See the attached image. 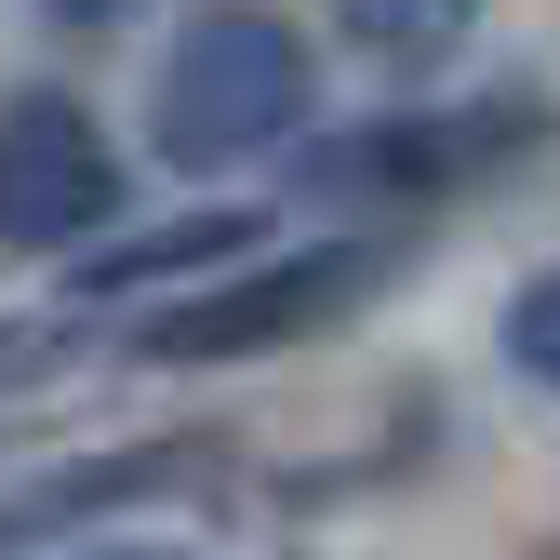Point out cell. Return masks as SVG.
<instances>
[{
	"mask_svg": "<svg viewBox=\"0 0 560 560\" xmlns=\"http://www.w3.org/2000/svg\"><path fill=\"white\" fill-rule=\"evenodd\" d=\"M307 133V40L254 14V0H214L187 14L174 67H161V161L187 174H254Z\"/></svg>",
	"mask_w": 560,
	"mask_h": 560,
	"instance_id": "cell-1",
	"label": "cell"
},
{
	"mask_svg": "<svg viewBox=\"0 0 560 560\" xmlns=\"http://www.w3.org/2000/svg\"><path fill=\"white\" fill-rule=\"evenodd\" d=\"M400 267V241H307V254H241L214 294H161L148 320H133V361H254V347H294V334H334L347 307L374 294V280Z\"/></svg>",
	"mask_w": 560,
	"mask_h": 560,
	"instance_id": "cell-2",
	"label": "cell"
},
{
	"mask_svg": "<svg viewBox=\"0 0 560 560\" xmlns=\"http://www.w3.org/2000/svg\"><path fill=\"white\" fill-rule=\"evenodd\" d=\"M120 214V148L94 133L81 94H14L0 107V241L14 254H67Z\"/></svg>",
	"mask_w": 560,
	"mask_h": 560,
	"instance_id": "cell-3",
	"label": "cell"
},
{
	"mask_svg": "<svg viewBox=\"0 0 560 560\" xmlns=\"http://www.w3.org/2000/svg\"><path fill=\"white\" fill-rule=\"evenodd\" d=\"M534 148V107H454V120H361L347 148H320L307 174L334 187V200H454L467 174H508Z\"/></svg>",
	"mask_w": 560,
	"mask_h": 560,
	"instance_id": "cell-4",
	"label": "cell"
},
{
	"mask_svg": "<svg viewBox=\"0 0 560 560\" xmlns=\"http://www.w3.org/2000/svg\"><path fill=\"white\" fill-rule=\"evenodd\" d=\"M161 480H187V441H107L81 467H40V480L0 494V547H54V534H81V521H107L133 494H161Z\"/></svg>",
	"mask_w": 560,
	"mask_h": 560,
	"instance_id": "cell-5",
	"label": "cell"
},
{
	"mask_svg": "<svg viewBox=\"0 0 560 560\" xmlns=\"http://www.w3.org/2000/svg\"><path fill=\"white\" fill-rule=\"evenodd\" d=\"M334 27H347V54H361L374 81H428V67L467 54L480 0H334Z\"/></svg>",
	"mask_w": 560,
	"mask_h": 560,
	"instance_id": "cell-6",
	"label": "cell"
},
{
	"mask_svg": "<svg viewBox=\"0 0 560 560\" xmlns=\"http://www.w3.org/2000/svg\"><path fill=\"white\" fill-rule=\"evenodd\" d=\"M267 228L254 214H174L148 241H120V254H81V294H133V280H187V267H241Z\"/></svg>",
	"mask_w": 560,
	"mask_h": 560,
	"instance_id": "cell-7",
	"label": "cell"
},
{
	"mask_svg": "<svg viewBox=\"0 0 560 560\" xmlns=\"http://www.w3.org/2000/svg\"><path fill=\"white\" fill-rule=\"evenodd\" d=\"M508 361H521V374L560 400V267H534L521 294H508Z\"/></svg>",
	"mask_w": 560,
	"mask_h": 560,
	"instance_id": "cell-8",
	"label": "cell"
},
{
	"mask_svg": "<svg viewBox=\"0 0 560 560\" xmlns=\"http://www.w3.org/2000/svg\"><path fill=\"white\" fill-rule=\"evenodd\" d=\"M40 14H54V27H81V40H107V27L133 14V0H40Z\"/></svg>",
	"mask_w": 560,
	"mask_h": 560,
	"instance_id": "cell-9",
	"label": "cell"
}]
</instances>
